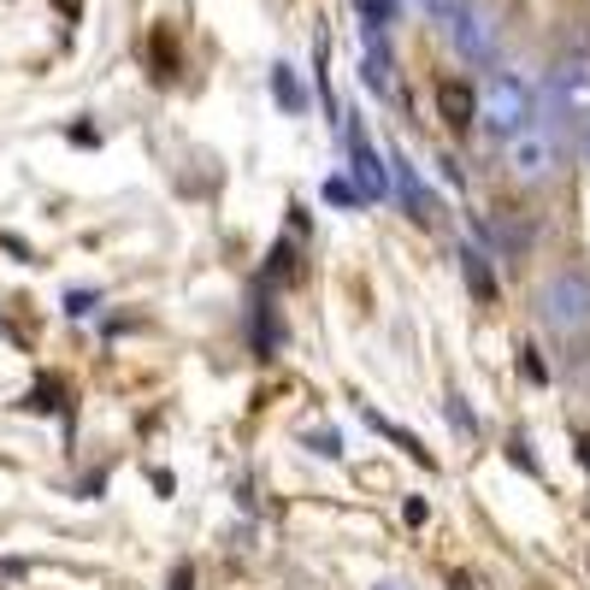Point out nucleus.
Returning a JSON list of instances; mask_svg holds the SVG:
<instances>
[{
    "label": "nucleus",
    "mask_w": 590,
    "mask_h": 590,
    "mask_svg": "<svg viewBox=\"0 0 590 590\" xmlns=\"http://www.w3.org/2000/svg\"><path fill=\"white\" fill-rule=\"evenodd\" d=\"M538 313L561 337H585L590 330V272H555L538 290Z\"/></svg>",
    "instance_id": "obj_1"
},
{
    "label": "nucleus",
    "mask_w": 590,
    "mask_h": 590,
    "mask_svg": "<svg viewBox=\"0 0 590 590\" xmlns=\"http://www.w3.org/2000/svg\"><path fill=\"white\" fill-rule=\"evenodd\" d=\"M531 107H538V95H531L514 71H496V77L479 89V124L491 136H520L531 124Z\"/></svg>",
    "instance_id": "obj_2"
},
{
    "label": "nucleus",
    "mask_w": 590,
    "mask_h": 590,
    "mask_svg": "<svg viewBox=\"0 0 590 590\" xmlns=\"http://www.w3.org/2000/svg\"><path fill=\"white\" fill-rule=\"evenodd\" d=\"M508 171L520 183H550L561 171V142L550 124H526L520 136H508Z\"/></svg>",
    "instance_id": "obj_3"
},
{
    "label": "nucleus",
    "mask_w": 590,
    "mask_h": 590,
    "mask_svg": "<svg viewBox=\"0 0 590 590\" xmlns=\"http://www.w3.org/2000/svg\"><path fill=\"white\" fill-rule=\"evenodd\" d=\"M342 136H349V171H354V190H361L366 201H384V195H390V171H384L378 148L366 142L361 119H349V112H342Z\"/></svg>",
    "instance_id": "obj_4"
},
{
    "label": "nucleus",
    "mask_w": 590,
    "mask_h": 590,
    "mask_svg": "<svg viewBox=\"0 0 590 590\" xmlns=\"http://www.w3.org/2000/svg\"><path fill=\"white\" fill-rule=\"evenodd\" d=\"M443 31H449V41H455L460 60H472V65H491V60H496V24H491V12H484L479 0H472L467 12H455Z\"/></svg>",
    "instance_id": "obj_5"
},
{
    "label": "nucleus",
    "mask_w": 590,
    "mask_h": 590,
    "mask_svg": "<svg viewBox=\"0 0 590 590\" xmlns=\"http://www.w3.org/2000/svg\"><path fill=\"white\" fill-rule=\"evenodd\" d=\"M384 166H390V183H396L401 207H408V219H420V225H431V219H437V201H431V190L420 183V171H413L408 160H401L396 148H390V160H384Z\"/></svg>",
    "instance_id": "obj_6"
},
{
    "label": "nucleus",
    "mask_w": 590,
    "mask_h": 590,
    "mask_svg": "<svg viewBox=\"0 0 590 590\" xmlns=\"http://www.w3.org/2000/svg\"><path fill=\"white\" fill-rule=\"evenodd\" d=\"M437 119L449 124V131H472L479 124V89L472 83H437Z\"/></svg>",
    "instance_id": "obj_7"
},
{
    "label": "nucleus",
    "mask_w": 590,
    "mask_h": 590,
    "mask_svg": "<svg viewBox=\"0 0 590 590\" xmlns=\"http://www.w3.org/2000/svg\"><path fill=\"white\" fill-rule=\"evenodd\" d=\"M491 237H496V249L508 254V261H520V254L531 249V225H526L514 207H502L496 219H491Z\"/></svg>",
    "instance_id": "obj_8"
},
{
    "label": "nucleus",
    "mask_w": 590,
    "mask_h": 590,
    "mask_svg": "<svg viewBox=\"0 0 590 590\" xmlns=\"http://www.w3.org/2000/svg\"><path fill=\"white\" fill-rule=\"evenodd\" d=\"M266 296H272V290H261V296H254V354H261V361H272V354H278V337H284V325H278V308H272Z\"/></svg>",
    "instance_id": "obj_9"
},
{
    "label": "nucleus",
    "mask_w": 590,
    "mask_h": 590,
    "mask_svg": "<svg viewBox=\"0 0 590 590\" xmlns=\"http://www.w3.org/2000/svg\"><path fill=\"white\" fill-rule=\"evenodd\" d=\"M272 95H278L284 112H296V119H301V107H308V83L296 77V65H272Z\"/></svg>",
    "instance_id": "obj_10"
},
{
    "label": "nucleus",
    "mask_w": 590,
    "mask_h": 590,
    "mask_svg": "<svg viewBox=\"0 0 590 590\" xmlns=\"http://www.w3.org/2000/svg\"><path fill=\"white\" fill-rule=\"evenodd\" d=\"M301 272V261H296V249L290 242H278V249L266 254V266H261V290H284V284H290Z\"/></svg>",
    "instance_id": "obj_11"
},
{
    "label": "nucleus",
    "mask_w": 590,
    "mask_h": 590,
    "mask_svg": "<svg viewBox=\"0 0 590 590\" xmlns=\"http://www.w3.org/2000/svg\"><path fill=\"white\" fill-rule=\"evenodd\" d=\"M460 266H467V284H472V296H479V301H496V272H491V261H484V254L472 249V242L460 249Z\"/></svg>",
    "instance_id": "obj_12"
},
{
    "label": "nucleus",
    "mask_w": 590,
    "mask_h": 590,
    "mask_svg": "<svg viewBox=\"0 0 590 590\" xmlns=\"http://www.w3.org/2000/svg\"><path fill=\"white\" fill-rule=\"evenodd\" d=\"M24 408H31V413H60L65 408V384L60 378H41L36 390L24 396Z\"/></svg>",
    "instance_id": "obj_13"
},
{
    "label": "nucleus",
    "mask_w": 590,
    "mask_h": 590,
    "mask_svg": "<svg viewBox=\"0 0 590 590\" xmlns=\"http://www.w3.org/2000/svg\"><path fill=\"white\" fill-rule=\"evenodd\" d=\"M325 201H330V207H361V190H354V183L349 178H325Z\"/></svg>",
    "instance_id": "obj_14"
},
{
    "label": "nucleus",
    "mask_w": 590,
    "mask_h": 590,
    "mask_svg": "<svg viewBox=\"0 0 590 590\" xmlns=\"http://www.w3.org/2000/svg\"><path fill=\"white\" fill-rule=\"evenodd\" d=\"M354 7H361V19L372 24V31H384V24L396 19V0H354Z\"/></svg>",
    "instance_id": "obj_15"
},
{
    "label": "nucleus",
    "mask_w": 590,
    "mask_h": 590,
    "mask_svg": "<svg viewBox=\"0 0 590 590\" xmlns=\"http://www.w3.org/2000/svg\"><path fill=\"white\" fill-rule=\"evenodd\" d=\"M95 308H100V296H89V290H71V296H65V313H71V320H89Z\"/></svg>",
    "instance_id": "obj_16"
},
{
    "label": "nucleus",
    "mask_w": 590,
    "mask_h": 590,
    "mask_svg": "<svg viewBox=\"0 0 590 590\" xmlns=\"http://www.w3.org/2000/svg\"><path fill=\"white\" fill-rule=\"evenodd\" d=\"M425 7H431V12H437V19H443V24H449V19H455V12H467V7H472V0H425Z\"/></svg>",
    "instance_id": "obj_17"
},
{
    "label": "nucleus",
    "mask_w": 590,
    "mask_h": 590,
    "mask_svg": "<svg viewBox=\"0 0 590 590\" xmlns=\"http://www.w3.org/2000/svg\"><path fill=\"white\" fill-rule=\"evenodd\" d=\"M313 449H320V455H342V443H337V431H313Z\"/></svg>",
    "instance_id": "obj_18"
},
{
    "label": "nucleus",
    "mask_w": 590,
    "mask_h": 590,
    "mask_svg": "<svg viewBox=\"0 0 590 590\" xmlns=\"http://www.w3.org/2000/svg\"><path fill=\"white\" fill-rule=\"evenodd\" d=\"M24 579V561H0V585H19Z\"/></svg>",
    "instance_id": "obj_19"
},
{
    "label": "nucleus",
    "mask_w": 590,
    "mask_h": 590,
    "mask_svg": "<svg viewBox=\"0 0 590 590\" xmlns=\"http://www.w3.org/2000/svg\"><path fill=\"white\" fill-rule=\"evenodd\" d=\"M71 142H77V148H89V142H100V131H89V124H71Z\"/></svg>",
    "instance_id": "obj_20"
},
{
    "label": "nucleus",
    "mask_w": 590,
    "mask_h": 590,
    "mask_svg": "<svg viewBox=\"0 0 590 590\" xmlns=\"http://www.w3.org/2000/svg\"><path fill=\"white\" fill-rule=\"evenodd\" d=\"M573 455H579V460H585V472H590V437H585V431L573 437Z\"/></svg>",
    "instance_id": "obj_21"
},
{
    "label": "nucleus",
    "mask_w": 590,
    "mask_h": 590,
    "mask_svg": "<svg viewBox=\"0 0 590 590\" xmlns=\"http://www.w3.org/2000/svg\"><path fill=\"white\" fill-rule=\"evenodd\" d=\"M171 590H190V567H178V573H171Z\"/></svg>",
    "instance_id": "obj_22"
},
{
    "label": "nucleus",
    "mask_w": 590,
    "mask_h": 590,
    "mask_svg": "<svg viewBox=\"0 0 590 590\" xmlns=\"http://www.w3.org/2000/svg\"><path fill=\"white\" fill-rule=\"evenodd\" d=\"M378 590H401V585H378Z\"/></svg>",
    "instance_id": "obj_23"
}]
</instances>
